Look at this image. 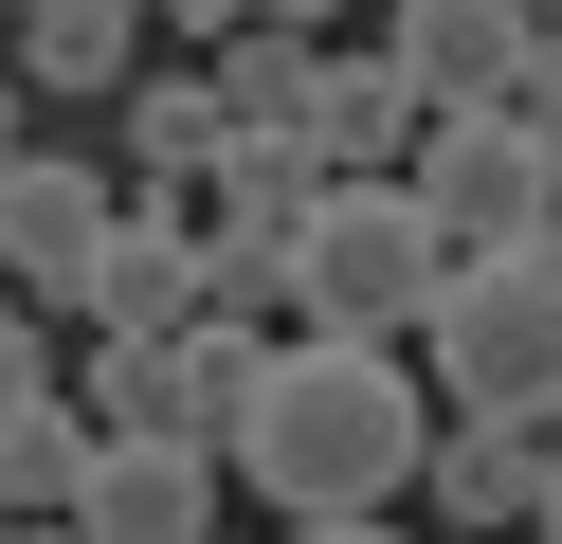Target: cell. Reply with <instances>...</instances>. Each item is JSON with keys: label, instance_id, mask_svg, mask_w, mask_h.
<instances>
[{"label": "cell", "instance_id": "cell-1", "mask_svg": "<svg viewBox=\"0 0 562 544\" xmlns=\"http://www.w3.org/2000/svg\"><path fill=\"white\" fill-rule=\"evenodd\" d=\"M417 454H436L417 345H327V326H291V345L255 363V399H236V435H218V471L272 526H363V508L417 490Z\"/></svg>", "mask_w": 562, "mask_h": 544}, {"label": "cell", "instance_id": "cell-2", "mask_svg": "<svg viewBox=\"0 0 562 544\" xmlns=\"http://www.w3.org/2000/svg\"><path fill=\"white\" fill-rule=\"evenodd\" d=\"M417 381H436L472 435H544V418H562V236L453 254L436 309H417Z\"/></svg>", "mask_w": 562, "mask_h": 544}, {"label": "cell", "instance_id": "cell-3", "mask_svg": "<svg viewBox=\"0 0 562 544\" xmlns=\"http://www.w3.org/2000/svg\"><path fill=\"white\" fill-rule=\"evenodd\" d=\"M436 218L400 200V181H327L291 236V326H327V345H417V309H436Z\"/></svg>", "mask_w": 562, "mask_h": 544}, {"label": "cell", "instance_id": "cell-4", "mask_svg": "<svg viewBox=\"0 0 562 544\" xmlns=\"http://www.w3.org/2000/svg\"><path fill=\"white\" fill-rule=\"evenodd\" d=\"M400 200L436 218V254H526V236H562V164L526 145V109H436L417 164H400Z\"/></svg>", "mask_w": 562, "mask_h": 544}, {"label": "cell", "instance_id": "cell-5", "mask_svg": "<svg viewBox=\"0 0 562 544\" xmlns=\"http://www.w3.org/2000/svg\"><path fill=\"white\" fill-rule=\"evenodd\" d=\"M110 218H127V181H110V164H55V145H19V164H0V290H19V309H74V326H91Z\"/></svg>", "mask_w": 562, "mask_h": 544}, {"label": "cell", "instance_id": "cell-6", "mask_svg": "<svg viewBox=\"0 0 562 544\" xmlns=\"http://www.w3.org/2000/svg\"><path fill=\"white\" fill-rule=\"evenodd\" d=\"M381 55L417 73V109H508L526 55H544V19H526V0H400Z\"/></svg>", "mask_w": 562, "mask_h": 544}, {"label": "cell", "instance_id": "cell-7", "mask_svg": "<svg viewBox=\"0 0 562 544\" xmlns=\"http://www.w3.org/2000/svg\"><path fill=\"white\" fill-rule=\"evenodd\" d=\"M74 544H218V454H182V435H91Z\"/></svg>", "mask_w": 562, "mask_h": 544}, {"label": "cell", "instance_id": "cell-8", "mask_svg": "<svg viewBox=\"0 0 562 544\" xmlns=\"http://www.w3.org/2000/svg\"><path fill=\"white\" fill-rule=\"evenodd\" d=\"M200 164H218V73H127L110 91V181L127 200H200Z\"/></svg>", "mask_w": 562, "mask_h": 544}, {"label": "cell", "instance_id": "cell-9", "mask_svg": "<svg viewBox=\"0 0 562 544\" xmlns=\"http://www.w3.org/2000/svg\"><path fill=\"white\" fill-rule=\"evenodd\" d=\"M417 127H436V109H417L400 55H327V73H308V164H327V181H400Z\"/></svg>", "mask_w": 562, "mask_h": 544}, {"label": "cell", "instance_id": "cell-10", "mask_svg": "<svg viewBox=\"0 0 562 544\" xmlns=\"http://www.w3.org/2000/svg\"><path fill=\"white\" fill-rule=\"evenodd\" d=\"M91 326H127V345L200 326V200H127V218H110V273H91Z\"/></svg>", "mask_w": 562, "mask_h": 544}, {"label": "cell", "instance_id": "cell-11", "mask_svg": "<svg viewBox=\"0 0 562 544\" xmlns=\"http://www.w3.org/2000/svg\"><path fill=\"white\" fill-rule=\"evenodd\" d=\"M146 0H19V91H74V109H110L127 73H146Z\"/></svg>", "mask_w": 562, "mask_h": 544}, {"label": "cell", "instance_id": "cell-12", "mask_svg": "<svg viewBox=\"0 0 562 544\" xmlns=\"http://www.w3.org/2000/svg\"><path fill=\"white\" fill-rule=\"evenodd\" d=\"M308 200H327L308 127H218V164H200V236H308Z\"/></svg>", "mask_w": 562, "mask_h": 544}, {"label": "cell", "instance_id": "cell-13", "mask_svg": "<svg viewBox=\"0 0 562 544\" xmlns=\"http://www.w3.org/2000/svg\"><path fill=\"white\" fill-rule=\"evenodd\" d=\"M417 508H436L417 544H526V435L436 418V454H417Z\"/></svg>", "mask_w": 562, "mask_h": 544}, {"label": "cell", "instance_id": "cell-14", "mask_svg": "<svg viewBox=\"0 0 562 544\" xmlns=\"http://www.w3.org/2000/svg\"><path fill=\"white\" fill-rule=\"evenodd\" d=\"M291 345V326H236V309H200V326H164V435L182 454H218L236 435V399H255V363Z\"/></svg>", "mask_w": 562, "mask_h": 544}, {"label": "cell", "instance_id": "cell-15", "mask_svg": "<svg viewBox=\"0 0 562 544\" xmlns=\"http://www.w3.org/2000/svg\"><path fill=\"white\" fill-rule=\"evenodd\" d=\"M74 490H91V418L55 381H19L0 399V526H74Z\"/></svg>", "mask_w": 562, "mask_h": 544}, {"label": "cell", "instance_id": "cell-16", "mask_svg": "<svg viewBox=\"0 0 562 544\" xmlns=\"http://www.w3.org/2000/svg\"><path fill=\"white\" fill-rule=\"evenodd\" d=\"M308 73H327V36L236 19V36H218V127H308Z\"/></svg>", "mask_w": 562, "mask_h": 544}, {"label": "cell", "instance_id": "cell-17", "mask_svg": "<svg viewBox=\"0 0 562 544\" xmlns=\"http://www.w3.org/2000/svg\"><path fill=\"white\" fill-rule=\"evenodd\" d=\"M55 399H74L91 435H164V345H127V326H91V363H74Z\"/></svg>", "mask_w": 562, "mask_h": 544}, {"label": "cell", "instance_id": "cell-18", "mask_svg": "<svg viewBox=\"0 0 562 544\" xmlns=\"http://www.w3.org/2000/svg\"><path fill=\"white\" fill-rule=\"evenodd\" d=\"M508 109H526V145L562 164V19H544V55H526V91H508Z\"/></svg>", "mask_w": 562, "mask_h": 544}, {"label": "cell", "instance_id": "cell-19", "mask_svg": "<svg viewBox=\"0 0 562 544\" xmlns=\"http://www.w3.org/2000/svg\"><path fill=\"white\" fill-rule=\"evenodd\" d=\"M526 544H562V418L526 435Z\"/></svg>", "mask_w": 562, "mask_h": 544}, {"label": "cell", "instance_id": "cell-20", "mask_svg": "<svg viewBox=\"0 0 562 544\" xmlns=\"http://www.w3.org/2000/svg\"><path fill=\"white\" fill-rule=\"evenodd\" d=\"M19 381H55V363H37V309L0 290V399H19Z\"/></svg>", "mask_w": 562, "mask_h": 544}, {"label": "cell", "instance_id": "cell-21", "mask_svg": "<svg viewBox=\"0 0 562 544\" xmlns=\"http://www.w3.org/2000/svg\"><path fill=\"white\" fill-rule=\"evenodd\" d=\"M146 19H164V36H236L255 0H146Z\"/></svg>", "mask_w": 562, "mask_h": 544}, {"label": "cell", "instance_id": "cell-22", "mask_svg": "<svg viewBox=\"0 0 562 544\" xmlns=\"http://www.w3.org/2000/svg\"><path fill=\"white\" fill-rule=\"evenodd\" d=\"M291 544H417V526H400V508H363V526H291Z\"/></svg>", "mask_w": 562, "mask_h": 544}, {"label": "cell", "instance_id": "cell-23", "mask_svg": "<svg viewBox=\"0 0 562 544\" xmlns=\"http://www.w3.org/2000/svg\"><path fill=\"white\" fill-rule=\"evenodd\" d=\"M255 19H291V36H327V19H345V0H255Z\"/></svg>", "mask_w": 562, "mask_h": 544}, {"label": "cell", "instance_id": "cell-24", "mask_svg": "<svg viewBox=\"0 0 562 544\" xmlns=\"http://www.w3.org/2000/svg\"><path fill=\"white\" fill-rule=\"evenodd\" d=\"M0 164H19V73H0Z\"/></svg>", "mask_w": 562, "mask_h": 544}, {"label": "cell", "instance_id": "cell-25", "mask_svg": "<svg viewBox=\"0 0 562 544\" xmlns=\"http://www.w3.org/2000/svg\"><path fill=\"white\" fill-rule=\"evenodd\" d=\"M0 544H74V526H0Z\"/></svg>", "mask_w": 562, "mask_h": 544}, {"label": "cell", "instance_id": "cell-26", "mask_svg": "<svg viewBox=\"0 0 562 544\" xmlns=\"http://www.w3.org/2000/svg\"><path fill=\"white\" fill-rule=\"evenodd\" d=\"M526 19H562V0H526Z\"/></svg>", "mask_w": 562, "mask_h": 544}]
</instances>
